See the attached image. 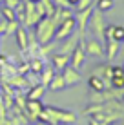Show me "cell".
Instances as JSON below:
<instances>
[{
	"mask_svg": "<svg viewBox=\"0 0 124 125\" xmlns=\"http://www.w3.org/2000/svg\"><path fill=\"white\" fill-rule=\"evenodd\" d=\"M89 118V125H110V123H104V122H100V120H95V118H91V116H88Z\"/></svg>",
	"mask_w": 124,
	"mask_h": 125,
	"instance_id": "28",
	"label": "cell"
},
{
	"mask_svg": "<svg viewBox=\"0 0 124 125\" xmlns=\"http://www.w3.org/2000/svg\"><path fill=\"white\" fill-rule=\"evenodd\" d=\"M88 87H89V91H95V93H100V91H104V89H108L106 83L102 82V78H99V76L93 74V73L88 78Z\"/></svg>",
	"mask_w": 124,
	"mask_h": 125,
	"instance_id": "16",
	"label": "cell"
},
{
	"mask_svg": "<svg viewBox=\"0 0 124 125\" xmlns=\"http://www.w3.org/2000/svg\"><path fill=\"white\" fill-rule=\"evenodd\" d=\"M44 65H46V62H44L42 56H33L29 60V71L35 73V74H40V71L44 69Z\"/></svg>",
	"mask_w": 124,
	"mask_h": 125,
	"instance_id": "18",
	"label": "cell"
},
{
	"mask_svg": "<svg viewBox=\"0 0 124 125\" xmlns=\"http://www.w3.org/2000/svg\"><path fill=\"white\" fill-rule=\"evenodd\" d=\"M93 13V6L88 7V9H82V11H77L75 16V24H77V29H79V36L80 40H84V34H86V29H88V20Z\"/></svg>",
	"mask_w": 124,
	"mask_h": 125,
	"instance_id": "7",
	"label": "cell"
},
{
	"mask_svg": "<svg viewBox=\"0 0 124 125\" xmlns=\"http://www.w3.org/2000/svg\"><path fill=\"white\" fill-rule=\"evenodd\" d=\"M49 111L51 118L55 120L57 125H73L77 123L79 116H77L73 111H66V109H58V107H46Z\"/></svg>",
	"mask_w": 124,
	"mask_h": 125,
	"instance_id": "3",
	"label": "cell"
},
{
	"mask_svg": "<svg viewBox=\"0 0 124 125\" xmlns=\"http://www.w3.org/2000/svg\"><path fill=\"white\" fill-rule=\"evenodd\" d=\"M55 29H57V24L53 22V18L51 16H42L35 25V40L40 45L51 44L55 38Z\"/></svg>",
	"mask_w": 124,
	"mask_h": 125,
	"instance_id": "1",
	"label": "cell"
},
{
	"mask_svg": "<svg viewBox=\"0 0 124 125\" xmlns=\"http://www.w3.org/2000/svg\"><path fill=\"white\" fill-rule=\"evenodd\" d=\"M15 38H16V45H18V49L26 53V49H28V44H29V34L26 31L24 25H18L15 31Z\"/></svg>",
	"mask_w": 124,
	"mask_h": 125,
	"instance_id": "12",
	"label": "cell"
},
{
	"mask_svg": "<svg viewBox=\"0 0 124 125\" xmlns=\"http://www.w3.org/2000/svg\"><path fill=\"white\" fill-rule=\"evenodd\" d=\"M111 38H113V40H117V42H124V25H115L113 24Z\"/></svg>",
	"mask_w": 124,
	"mask_h": 125,
	"instance_id": "23",
	"label": "cell"
},
{
	"mask_svg": "<svg viewBox=\"0 0 124 125\" xmlns=\"http://www.w3.org/2000/svg\"><path fill=\"white\" fill-rule=\"evenodd\" d=\"M84 62H86V51H84V40H80L69 54V65H73L75 69L80 71L82 65H84Z\"/></svg>",
	"mask_w": 124,
	"mask_h": 125,
	"instance_id": "9",
	"label": "cell"
},
{
	"mask_svg": "<svg viewBox=\"0 0 124 125\" xmlns=\"http://www.w3.org/2000/svg\"><path fill=\"white\" fill-rule=\"evenodd\" d=\"M26 125H33V123H26Z\"/></svg>",
	"mask_w": 124,
	"mask_h": 125,
	"instance_id": "32",
	"label": "cell"
},
{
	"mask_svg": "<svg viewBox=\"0 0 124 125\" xmlns=\"http://www.w3.org/2000/svg\"><path fill=\"white\" fill-rule=\"evenodd\" d=\"M68 2H69V4H71V6H75V4H77V2H79V0H68Z\"/></svg>",
	"mask_w": 124,
	"mask_h": 125,
	"instance_id": "29",
	"label": "cell"
},
{
	"mask_svg": "<svg viewBox=\"0 0 124 125\" xmlns=\"http://www.w3.org/2000/svg\"><path fill=\"white\" fill-rule=\"evenodd\" d=\"M55 7H71V4L68 0H53Z\"/></svg>",
	"mask_w": 124,
	"mask_h": 125,
	"instance_id": "27",
	"label": "cell"
},
{
	"mask_svg": "<svg viewBox=\"0 0 124 125\" xmlns=\"http://www.w3.org/2000/svg\"><path fill=\"white\" fill-rule=\"evenodd\" d=\"M88 27L91 34L95 38H99L100 42H104V29H106V20H104V13L100 11H93L91 16L88 20Z\"/></svg>",
	"mask_w": 124,
	"mask_h": 125,
	"instance_id": "2",
	"label": "cell"
},
{
	"mask_svg": "<svg viewBox=\"0 0 124 125\" xmlns=\"http://www.w3.org/2000/svg\"><path fill=\"white\" fill-rule=\"evenodd\" d=\"M113 6H115L113 0H97V11H100V13L111 11Z\"/></svg>",
	"mask_w": 124,
	"mask_h": 125,
	"instance_id": "21",
	"label": "cell"
},
{
	"mask_svg": "<svg viewBox=\"0 0 124 125\" xmlns=\"http://www.w3.org/2000/svg\"><path fill=\"white\" fill-rule=\"evenodd\" d=\"M16 73H18V74H28V73H29V62L20 63V65L16 67Z\"/></svg>",
	"mask_w": 124,
	"mask_h": 125,
	"instance_id": "25",
	"label": "cell"
},
{
	"mask_svg": "<svg viewBox=\"0 0 124 125\" xmlns=\"http://www.w3.org/2000/svg\"><path fill=\"white\" fill-rule=\"evenodd\" d=\"M22 2V0H2V4L4 6H7V7H11V9H15L18 4Z\"/></svg>",
	"mask_w": 124,
	"mask_h": 125,
	"instance_id": "26",
	"label": "cell"
},
{
	"mask_svg": "<svg viewBox=\"0 0 124 125\" xmlns=\"http://www.w3.org/2000/svg\"><path fill=\"white\" fill-rule=\"evenodd\" d=\"M93 74H97L99 78H102V82L106 83V87H111L110 82H111V63H99V65L93 67Z\"/></svg>",
	"mask_w": 124,
	"mask_h": 125,
	"instance_id": "10",
	"label": "cell"
},
{
	"mask_svg": "<svg viewBox=\"0 0 124 125\" xmlns=\"http://www.w3.org/2000/svg\"><path fill=\"white\" fill-rule=\"evenodd\" d=\"M121 49V42L113 40V38H106L104 40V56L108 60H115Z\"/></svg>",
	"mask_w": 124,
	"mask_h": 125,
	"instance_id": "11",
	"label": "cell"
},
{
	"mask_svg": "<svg viewBox=\"0 0 124 125\" xmlns=\"http://www.w3.org/2000/svg\"><path fill=\"white\" fill-rule=\"evenodd\" d=\"M79 42H80V36H75V33H73L71 36H68L66 40H62V45H60V49H58V53H62V54H71V51L77 47Z\"/></svg>",
	"mask_w": 124,
	"mask_h": 125,
	"instance_id": "13",
	"label": "cell"
},
{
	"mask_svg": "<svg viewBox=\"0 0 124 125\" xmlns=\"http://www.w3.org/2000/svg\"><path fill=\"white\" fill-rule=\"evenodd\" d=\"M29 2H35V4H37V2H38V0H29Z\"/></svg>",
	"mask_w": 124,
	"mask_h": 125,
	"instance_id": "30",
	"label": "cell"
},
{
	"mask_svg": "<svg viewBox=\"0 0 124 125\" xmlns=\"http://www.w3.org/2000/svg\"><path fill=\"white\" fill-rule=\"evenodd\" d=\"M46 89H49V91L57 93V91H62V89H66V83H64V78L60 73H55L53 78L49 80V83L46 85Z\"/></svg>",
	"mask_w": 124,
	"mask_h": 125,
	"instance_id": "15",
	"label": "cell"
},
{
	"mask_svg": "<svg viewBox=\"0 0 124 125\" xmlns=\"http://www.w3.org/2000/svg\"><path fill=\"white\" fill-rule=\"evenodd\" d=\"M84 51H86V56L102 58L104 56V42H100L99 38L91 36L88 40H84Z\"/></svg>",
	"mask_w": 124,
	"mask_h": 125,
	"instance_id": "6",
	"label": "cell"
},
{
	"mask_svg": "<svg viewBox=\"0 0 124 125\" xmlns=\"http://www.w3.org/2000/svg\"><path fill=\"white\" fill-rule=\"evenodd\" d=\"M110 125H117V123H115V122H111V123H110Z\"/></svg>",
	"mask_w": 124,
	"mask_h": 125,
	"instance_id": "31",
	"label": "cell"
},
{
	"mask_svg": "<svg viewBox=\"0 0 124 125\" xmlns=\"http://www.w3.org/2000/svg\"><path fill=\"white\" fill-rule=\"evenodd\" d=\"M44 93H46V85L35 83V85H31V89L28 93V100H42Z\"/></svg>",
	"mask_w": 124,
	"mask_h": 125,
	"instance_id": "17",
	"label": "cell"
},
{
	"mask_svg": "<svg viewBox=\"0 0 124 125\" xmlns=\"http://www.w3.org/2000/svg\"><path fill=\"white\" fill-rule=\"evenodd\" d=\"M24 13H26L24 27H35L37 22L42 18V13L38 11L37 4L35 2H29V0H24Z\"/></svg>",
	"mask_w": 124,
	"mask_h": 125,
	"instance_id": "4",
	"label": "cell"
},
{
	"mask_svg": "<svg viewBox=\"0 0 124 125\" xmlns=\"http://www.w3.org/2000/svg\"><path fill=\"white\" fill-rule=\"evenodd\" d=\"M60 74H62V78H64L66 87H73V85L80 83V80H82L80 71H79V69H75L73 65H69V63H68V65L60 71Z\"/></svg>",
	"mask_w": 124,
	"mask_h": 125,
	"instance_id": "8",
	"label": "cell"
},
{
	"mask_svg": "<svg viewBox=\"0 0 124 125\" xmlns=\"http://www.w3.org/2000/svg\"><path fill=\"white\" fill-rule=\"evenodd\" d=\"M75 29H77L75 16H69V18L62 20V22L57 25V29H55V38H53V40H58V42L66 40L68 36H71V34L75 33Z\"/></svg>",
	"mask_w": 124,
	"mask_h": 125,
	"instance_id": "5",
	"label": "cell"
},
{
	"mask_svg": "<svg viewBox=\"0 0 124 125\" xmlns=\"http://www.w3.org/2000/svg\"><path fill=\"white\" fill-rule=\"evenodd\" d=\"M0 15H2V18L4 20H16V16H15V9H11V7H7V6H0Z\"/></svg>",
	"mask_w": 124,
	"mask_h": 125,
	"instance_id": "22",
	"label": "cell"
},
{
	"mask_svg": "<svg viewBox=\"0 0 124 125\" xmlns=\"http://www.w3.org/2000/svg\"><path fill=\"white\" fill-rule=\"evenodd\" d=\"M69 63V54H62V53H55L53 56H51V65L57 73H60L64 67Z\"/></svg>",
	"mask_w": 124,
	"mask_h": 125,
	"instance_id": "14",
	"label": "cell"
},
{
	"mask_svg": "<svg viewBox=\"0 0 124 125\" xmlns=\"http://www.w3.org/2000/svg\"><path fill=\"white\" fill-rule=\"evenodd\" d=\"M38 4H40V9H42V15L44 16H51L55 13L53 0H38Z\"/></svg>",
	"mask_w": 124,
	"mask_h": 125,
	"instance_id": "20",
	"label": "cell"
},
{
	"mask_svg": "<svg viewBox=\"0 0 124 125\" xmlns=\"http://www.w3.org/2000/svg\"><path fill=\"white\" fill-rule=\"evenodd\" d=\"M55 73H57V71L53 69V65H44V69H42L40 74H38V78H40V83H42V85H48L49 80L53 78Z\"/></svg>",
	"mask_w": 124,
	"mask_h": 125,
	"instance_id": "19",
	"label": "cell"
},
{
	"mask_svg": "<svg viewBox=\"0 0 124 125\" xmlns=\"http://www.w3.org/2000/svg\"><path fill=\"white\" fill-rule=\"evenodd\" d=\"M0 2H2V0H0Z\"/></svg>",
	"mask_w": 124,
	"mask_h": 125,
	"instance_id": "33",
	"label": "cell"
},
{
	"mask_svg": "<svg viewBox=\"0 0 124 125\" xmlns=\"http://www.w3.org/2000/svg\"><path fill=\"white\" fill-rule=\"evenodd\" d=\"M122 67H124V65H122Z\"/></svg>",
	"mask_w": 124,
	"mask_h": 125,
	"instance_id": "34",
	"label": "cell"
},
{
	"mask_svg": "<svg viewBox=\"0 0 124 125\" xmlns=\"http://www.w3.org/2000/svg\"><path fill=\"white\" fill-rule=\"evenodd\" d=\"M93 2H95V0H79V2L75 4V6H77V11H82V9H88V7H91Z\"/></svg>",
	"mask_w": 124,
	"mask_h": 125,
	"instance_id": "24",
	"label": "cell"
}]
</instances>
